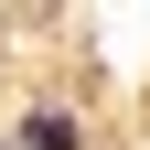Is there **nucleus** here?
I'll use <instances>...</instances> for the list:
<instances>
[{"instance_id":"obj_1","label":"nucleus","mask_w":150,"mask_h":150,"mask_svg":"<svg viewBox=\"0 0 150 150\" xmlns=\"http://www.w3.org/2000/svg\"><path fill=\"white\" fill-rule=\"evenodd\" d=\"M22 150H75V129H64V118H54V107H43V118L22 129Z\"/></svg>"}]
</instances>
